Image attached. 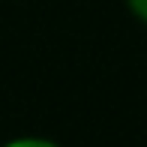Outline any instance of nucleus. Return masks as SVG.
<instances>
[{
  "mask_svg": "<svg viewBox=\"0 0 147 147\" xmlns=\"http://www.w3.org/2000/svg\"><path fill=\"white\" fill-rule=\"evenodd\" d=\"M6 147H60V144L48 141V138H36V135H27V138H15V141H9Z\"/></svg>",
  "mask_w": 147,
  "mask_h": 147,
  "instance_id": "nucleus-1",
  "label": "nucleus"
},
{
  "mask_svg": "<svg viewBox=\"0 0 147 147\" xmlns=\"http://www.w3.org/2000/svg\"><path fill=\"white\" fill-rule=\"evenodd\" d=\"M126 3H129L132 15H135L138 21H144V24H147V0H126Z\"/></svg>",
  "mask_w": 147,
  "mask_h": 147,
  "instance_id": "nucleus-2",
  "label": "nucleus"
}]
</instances>
